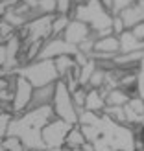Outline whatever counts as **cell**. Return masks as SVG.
<instances>
[{"instance_id":"9a60e30c","label":"cell","mask_w":144,"mask_h":151,"mask_svg":"<svg viewBox=\"0 0 144 151\" xmlns=\"http://www.w3.org/2000/svg\"><path fill=\"white\" fill-rule=\"evenodd\" d=\"M96 70V61L94 59H89V61L80 66V72H78V85L81 88H87V83L90 79V76H93V72Z\"/></svg>"},{"instance_id":"4fadbf2b","label":"cell","mask_w":144,"mask_h":151,"mask_svg":"<svg viewBox=\"0 0 144 151\" xmlns=\"http://www.w3.org/2000/svg\"><path fill=\"white\" fill-rule=\"evenodd\" d=\"M130 98H131L130 92H126V90H122V88L117 87V88L107 90V94H105L103 101H105V105H111V107H124Z\"/></svg>"},{"instance_id":"d590c367","label":"cell","mask_w":144,"mask_h":151,"mask_svg":"<svg viewBox=\"0 0 144 151\" xmlns=\"http://www.w3.org/2000/svg\"><path fill=\"white\" fill-rule=\"evenodd\" d=\"M0 20H2V19H0Z\"/></svg>"},{"instance_id":"44dd1931","label":"cell","mask_w":144,"mask_h":151,"mask_svg":"<svg viewBox=\"0 0 144 151\" xmlns=\"http://www.w3.org/2000/svg\"><path fill=\"white\" fill-rule=\"evenodd\" d=\"M85 92H87V90H85V88H81V87H78V88L74 90V92H70L72 103H74L76 111H78V114L83 111V103H85Z\"/></svg>"},{"instance_id":"7a4b0ae2","label":"cell","mask_w":144,"mask_h":151,"mask_svg":"<svg viewBox=\"0 0 144 151\" xmlns=\"http://www.w3.org/2000/svg\"><path fill=\"white\" fill-rule=\"evenodd\" d=\"M70 19L85 22L90 28V32L96 33V32H100V29L111 28L113 15L100 4V0H85V2H81V4L72 6Z\"/></svg>"},{"instance_id":"836d02e7","label":"cell","mask_w":144,"mask_h":151,"mask_svg":"<svg viewBox=\"0 0 144 151\" xmlns=\"http://www.w3.org/2000/svg\"><path fill=\"white\" fill-rule=\"evenodd\" d=\"M0 151H4V147H2V144H0Z\"/></svg>"},{"instance_id":"8fae6325","label":"cell","mask_w":144,"mask_h":151,"mask_svg":"<svg viewBox=\"0 0 144 151\" xmlns=\"http://www.w3.org/2000/svg\"><path fill=\"white\" fill-rule=\"evenodd\" d=\"M117 39H118V54H130V52L144 50V42L135 39L130 29H124Z\"/></svg>"},{"instance_id":"7402d4cb","label":"cell","mask_w":144,"mask_h":151,"mask_svg":"<svg viewBox=\"0 0 144 151\" xmlns=\"http://www.w3.org/2000/svg\"><path fill=\"white\" fill-rule=\"evenodd\" d=\"M127 107H130L133 112H137V114H140V116H144V100H140V98H137V96H131L130 100H127Z\"/></svg>"},{"instance_id":"1f68e13d","label":"cell","mask_w":144,"mask_h":151,"mask_svg":"<svg viewBox=\"0 0 144 151\" xmlns=\"http://www.w3.org/2000/svg\"><path fill=\"white\" fill-rule=\"evenodd\" d=\"M50 151H72V149H69L67 146H61V147H56V149H50Z\"/></svg>"},{"instance_id":"d6a6232c","label":"cell","mask_w":144,"mask_h":151,"mask_svg":"<svg viewBox=\"0 0 144 151\" xmlns=\"http://www.w3.org/2000/svg\"><path fill=\"white\" fill-rule=\"evenodd\" d=\"M135 4H139V6H144V0H135Z\"/></svg>"},{"instance_id":"2e32d148","label":"cell","mask_w":144,"mask_h":151,"mask_svg":"<svg viewBox=\"0 0 144 151\" xmlns=\"http://www.w3.org/2000/svg\"><path fill=\"white\" fill-rule=\"evenodd\" d=\"M83 142H85V138H83L80 127L78 125H72L70 131L67 133V137H65V146L69 147V149H76V147H80Z\"/></svg>"},{"instance_id":"d4e9b609","label":"cell","mask_w":144,"mask_h":151,"mask_svg":"<svg viewBox=\"0 0 144 151\" xmlns=\"http://www.w3.org/2000/svg\"><path fill=\"white\" fill-rule=\"evenodd\" d=\"M72 0H56V15H69L72 11Z\"/></svg>"},{"instance_id":"cb8c5ba5","label":"cell","mask_w":144,"mask_h":151,"mask_svg":"<svg viewBox=\"0 0 144 151\" xmlns=\"http://www.w3.org/2000/svg\"><path fill=\"white\" fill-rule=\"evenodd\" d=\"M13 114L9 112H0V142H2L7 137V125H9Z\"/></svg>"},{"instance_id":"e0dca14e","label":"cell","mask_w":144,"mask_h":151,"mask_svg":"<svg viewBox=\"0 0 144 151\" xmlns=\"http://www.w3.org/2000/svg\"><path fill=\"white\" fill-rule=\"evenodd\" d=\"M69 22H70V17H69V15H54L52 28H50V37H61Z\"/></svg>"},{"instance_id":"7c38bea8","label":"cell","mask_w":144,"mask_h":151,"mask_svg":"<svg viewBox=\"0 0 144 151\" xmlns=\"http://www.w3.org/2000/svg\"><path fill=\"white\" fill-rule=\"evenodd\" d=\"M105 107V101L102 94L98 92L96 88H87L85 92V103H83V111H90L96 112V114H102V111Z\"/></svg>"},{"instance_id":"83f0119b","label":"cell","mask_w":144,"mask_h":151,"mask_svg":"<svg viewBox=\"0 0 144 151\" xmlns=\"http://www.w3.org/2000/svg\"><path fill=\"white\" fill-rule=\"evenodd\" d=\"M15 33V29L7 24V22H4V20H0V37H2V42L7 39L9 35H13Z\"/></svg>"},{"instance_id":"277c9868","label":"cell","mask_w":144,"mask_h":151,"mask_svg":"<svg viewBox=\"0 0 144 151\" xmlns=\"http://www.w3.org/2000/svg\"><path fill=\"white\" fill-rule=\"evenodd\" d=\"M52 111H54V116L63 120V122L70 124V125H78V111H76L72 98L67 85L57 79L54 85V98H52Z\"/></svg>"},{"instance_id":"ba28073f","label":"cell","mask_w":144,"mask_h":151,"mask_svg":"<svg viewBox=\"0 0 144 151\" xmlns=\"http://www.w3.org/2000/svg\"><path fill=\"white\" fill-rule=\"evenodd\" d=\"M90 35H93V32H90V28L85 24V22L70 19V22L67 24V28H65V32H63L61 37H63V41H67L69 44H72V46H78L81 41H85Z\"/></svg>"},{"instance_id":"f1b7e54d","label":"cell","mask_w":144,"mask_h":151,"mask_svg":"<svg viewBox=\"0 0 144 151\" xmlns=\"http://www.w3.org/2000/svg\"><path fill=\"white\" fill-rule=\"evenodd\" d=\"M130 32H131V35L137 41H142L144 42V22H140V24H137V26H133Z\"/></svg>"},{"instance_id":"4316f807","label":"cell","mask_w":144,"mask_h":151,"mask_svg":"<svg viewBox=\"0 0 144 151\" xmlns=\"http://www.w3.org/2000/svg\"><path fill=\"white\" fill-rule=\"evenodd\" d=\"M135 4V0H113V15H117L118 11H122L124 7Z\"/></svg>"},{"instance_id":"4dcf8cb0","label":"cell","mask_w":144,"mask_h":151,"mask_svg":"<svg viewBox=\"0 0 144 151\" xmlns=\"http://www.w3.org/2000/svg\"><path fill=\"white\" fill-rule=\"evenodd\" d=\"M22 2H24L28 7H32V9H33V7H35V4L39 2V0H22Z\"/></svg>"},{"instance_id":"ac0fdd59","label":"cell","mask_w":144,"mask_h":151,"mask_svg":"<svg viewBox=\"0 0 144 151\" xmlns=\"http://www.w3.org/2000/svg\"><path fill=\"white\" fill-rule=\"evenodd\" d=\"M103 116H107L111 122L120 124V125H126V120H124V107H111V105H105L103 111H102Z\"/></svg>"},{"instance_id":"d6986e66","label":"cell","mask_w":144,"mask_h":151,"mask_svg":"<svg viewBox=\"0 0 144 151\" xmlns=\"http://www.w3.org/2000/svg\"><path fill=\"white\" fill-rule=\"evenodd\" d=\"M33 11L35 15H56V0H39Z\"/></svg>"},{"instance_id":"5b68a950","label":"cell","mask_w":144,"mask_h":151,"mask_svg":"<svg viewBox=\"0 0 144 151\" xmlns=\"http://www.w3.org/2000/svg\"><path fill=\"white\" fill-rule=\"evenodd\" d=\"M70 124L63 122L59 118H54L50 120L41 129V140H43V146H44V151H50V149H56V147H61L65 146V137L67 133L70 131Z\"/></svg>"},{"instance_id":"8992f818","label":"cell","mask_w":144,"mask_h":151,"mask_svg":"<svg viewBox=\"0 0 144 151\" xmlns=\"http://www.w3.org/2000/svg\"><path fill=\"white\" fill-rule=\"evenodd\" d=\"M76 52H78V48L63 41V37H50V39L43 41L37 59H56L59 55H74Z\"/></svg>"},{"instance_id":"6da1fadb","label":"cell","mask_w":144,"mask_h":151,"mask_svg":"<svg viewBox=\"0 0 144 151\" xmlns=\"http://www.w3.org/2000/svg\"><path fill=\"white\" fill-rule=\"evenodd\" d=\"M54 118L56 116L52 111V105L28 109L11 118L9 125H7V137H17L28 151H44L41 129Z\"/></svg>"},{"instance_id":"e575fe53","label":"cell","mask_w":144,"mask_h":151,"mask_svg":"<svg viewBox=\"0 0 144 151\" xmlns=\"http://www.w3.org/2000/svg\"><path fill=\"white\" fill-rule=\"evenodd\" d=\"M0 42H2V37H0Z\"/></svg>"},{"instance_id":"30bf717a","label":"cell","mask_w":144,"mask_h":151,"mask_svg":"<svg viewBox=\"0 0 144 151\" xmlns=\"http://www.w3.org/2000/svg\"><path fill=\"white\" fill-rule=\"evenodd\" d=\"M54 85H56V83L46 85V87L33 88L32 100H30V103H28V109H37V107H46V105H52V98H54Z\"/></svg>"},{"instance_id":"484cf974","label":"cell","mask_w":144,"mask_h":151,"mask_svg":"<svg viewBox=\"0 0 144 151\" xmlns=\"http://www.w3.org/2000/svg\"><path fill=\"white\" fill-rule=\"evenodd\" d=\"M111 32L115 37H118L120 33L124 32V24H122V20H120L118 15H113V20H111Z\"/></svg>"},{"instance_id":"603a6c76","label":"cell","mask_w":144,"mask_h":151,"mask_svg":"<svg viewBox=\"0 0 144 151\" xmlns=\"http://www.w3.org/2000/svg\"><path fill=\"white\" fill-rule=\"evenodd\" d=\"M76 48H78V52H81V54H85L87 57H90L93 48H94V35H90V37H87L85 41H81Z\"/></svg>"},{"instance_id":"f546056e","label":"cell","mask_w":144,"mask_h":151,"mask_svg":"<svg viewBox=\"0 0 144 151\" xmlns=\"http://www.w3.org/2000/svg\"><path fill=\"white\" fill-rule=\"evenodd\" d=\"M6 7H13V6H17L19 2H22V0H0Z\"/></svg>"},{"instance_id":"3957f363","label":"cell","mask_w":144,"mask_h":151,"mask_svg":"<svg viewBox=\"0 0 144 151\" xmlns=\"http://www.w3.org/2000/svg\"><path fill=\"white\" fill-rule=\"evenodd\" d=\"M15 76L24 78L33 88L52 85L59 79L52 59H35V61H30L26 65H20L15 70Z\"/></svg>"},{"instance_id":"52a82bcc","label":"cell","mask_w":144,"mask_h":151,"mask_svg":"<svg viewBox=\"0 0 144 151\" xmlns=\"http://www.w3.org/2000/svg\"><path fill=\"white\" fill-rule=\"evenodd\" d=\"M32 92H33V87L24 78L17 76L15 78V87H13V100H11L13 116H17L28 109V103L32 100Z\"/></svg>"},{"instance_id":"5bb4252c","label":"cell","mask_w":144,"mask_h":151,"mask_svg":"<svg viewBox=\"0 0 144 151\" xmlns=\"http://www.w3.org/2000/svg\"><path fill=\"white\" fill-rule=\"evenodd\" d=\"M52 61H54V66H56V72L59 76V79H63L65 76L72 70V66H74L72 55H59L56 59H52Z\"/></svg>"},{"instance_id":"9c48e42d","label":"cell","mask_w":144,"mask_h":151,"mask_svg":"<svg viewBox=\"0 0 144 151\" xmlns=\"http://www.w3.org/2000/svg\"><path fill=\"white\" fill-rule=\"evenodd\" d=\"M120 20H122L124 24V29H131L133 26L140 24V22H144V6H139V4H131L124 7L122 11L117 13Z\"/></svg>"},{"instance_id":"ffe728a7","label":"cell","mask_w":144,"mask_h":151,"mask_svg":"<svg viewBox=\"0 0 144 151\" xmlns=\"http://www.w3.org/2000/svg\"><path fill=\"white\" fill-rule=\"evenodd\" d=\"M2 147H4V151H28L26 147H24V144L17 138V137H6L2 142Z\"/></svg>"}]
</instances>
